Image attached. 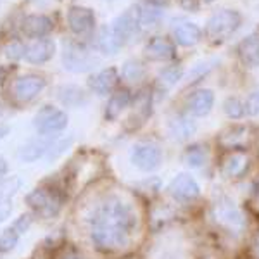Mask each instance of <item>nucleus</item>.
<instances>
[{"label":"nucleus","mask_w":259,"mask_h":259,"mask_svg":"<svg viewBox=\"0 0 259 259\" xmlns=\"http://www.w3.org/2000/svg\"><path fill=\"white\" fill-rule=\"evenodd\" d=\"M137 228V212L119 197H107L90 218V235L102 252L126 247Z\"/></svg>","instance_id":"obj_1"},{"label":"nucleus","mask_w":259,"mask_h":259,"mask_svg":"<svg viewBox=\"0 0 259 259\" xmlns=\"http://www.w3.org/2000/svg\"><path fill=\"white\" fill-rule=\"evenodd\" d=\"M68 24L74 35H87L95 26V14L89 7L71 6L68 11Z\"/></svg>","instance_id":"obj_9"},{"label":"nucleus","mask_w":259,"mask_h":259,"mask_svg":"<svg viewBox=\"0 0 259 259\" xmlns=\"http://www.w3.org/2000/svg\"><path fill=\"white\" fill-rule=\"evenodd\" d=\"M6 173H7V162L4 157H0V182H2V178L6 177Z\"/></svg>","instance_id":"obj_37"},{"label":"nucleus","mask_w":259,"mask_h":259,"mask_svg":"<svg viewBox=\"0 0 259 259\" xmlns=\"http://www.w3.org/2000/svg\"><path fill=\"white\" fill-rule=\"evenodd\" d=\"M54 54H56V44L50 38L33 40L24 47V59L30 64H44L52 59Z\"/></svg>","instance_id":"obj_11"},{"label":"nucleus","mask_w":259,"mask_h":259,"mask_svg":"<svg viewBox=\"0 0 259 259\" xmlns=\"http://www.w3.org/2000/svg\"><path fill=\"white\" fill-rule=\"evenodd\" d=\"M239 57L247 68L259 66V35H249L239 45Z\"/></svg>","instance_id":"obj_18"},{"label":"nucleus","mask_w":259,"mask_h":259,"mask_svg":"<svg viewBox=\"0 0 259 259\" xmlns=\"http://www.w3.org/2000/svg\"><path fill=\"white\" fill-rule=\"evenodd\" d=\"M132 161L142 171H154L162 161L161 149L149 142H139L132 149Z\"/></svg>","instance_id":"obj_6"},{"label":"nucleus","mask_w":259,"mask_h":259,"mask_svg":"<svg viewBox=\"0 0 259 259\" xmlns=\"http://www.w3.org/2000/svg\"><path fill=\"white\" fill-rule=\"evenodd\" d=\"M132 95L126 89H119L111 95L109 102L106 106V119H116L121 114V111H124L130 106Z\"/></svg>","instance_id":"obj_21"},{"label":"nucleus","mask_w":259,"mask_h":259,"mask_svg":"<svg viewBox=\"0 0 259 259\" xmlns=\"http://www.w3.org/2000/svg\"><path fill=\"white\" fill-rule=\"evenodd\" d=\"M169 192H171V195L178 200H192L199 195L200 189H199V183L195 182L190 175L182 173L171 182Z\"/></svg>","instance_id":"obj_13"},{"label":"nucleus","mask_w":259,"mask_h":259,"mask_svg":"<svg viewBox=\"0 0 259 259\" xmlns=\"http://www.w3.org/2000/svg\"><path fill=\"white\" fill-rule=\"evenodd\" d=\"M24 47H26V45H23L19 40L11 41L6 47V56L12 61H18L21 57H24Z\"/></svg>","instance_id":"obj_33"},{"label":"nucleus","mask_w":259,"mask_h":259,"mask_svg":"<svg viewBox=\"0 0 259 259\" xmlns=\"http://www.w3.org/2000/svg\"><path fill=\"white\" fill-rule=\"evenodd\" d=\"M118 80H119L118 71L114 68H107V69H102L97 74H94V76H90L89 85L94 94L107 95L114 90V87L118 85Z\"/></svg>","instance_id":"obj_16"},{"label":"nucleus","mask_w":259,"mask_h":259,"mask_svg":"<svg viewBox=\"0 0 259 259\" xmlns=\"http://www.w3.org/2000/svg\"><path fill=\"white\" fill-rule=\"evenodd\" d=\"M204 2H207V4H209V2H212V0H204Z\"/></svg>","instance_id":"obj_40"},{"label":"nucleus","mask_w":259,"mask_h":259,"mask_svg":"<svg viewBox=\"0 0 259 259\" xmlns=\"http://www.w3.org/2000/svg\"><path fill=\"white\" fill-rule=\"evenodd\" d=\"M7 74H9V69L0 66V85H4V81L7 80Z\"/></svg>","instance_id":"obj_38"},{"label":"nucleus","mask_w":259,"mask_h":259,"mask_svg":"<svg viewBox=\"0 0 259 259\" xmlns=\"http://www.w3.org/2000/svg\"><path fill=\"white\" fill-rule=\"evenodd\" d=\"M178 2L185 11H190V12L199 11V0H178Z\"/></svg>","instance_id":"obj_35"},{"label":"nucleus","mask_w":259,"mask_h":259,"mask_svg":"<svg viewBox=\"0 0 259 259\" xmlns=\"http://www.w3.org/2000/svg\"><path fill=\"white\" fill-rule=\"evenodd\" d=\"M7 133H9V126H6V124H0V139H4Z\"/></svg>","instance_id":"obj_39"},{"label":"nucleus","mask_w":259,"mask_h":259,"mask_svg":"<svg viewBox=\"0 0 259 259\" xmlns=\"http://www.w3.org/2000/svg\"><path fill=\"white\" fill-rule=\"evenodd\" d=\"M145 56L150 61H171L177 57V49L173 41H169L164 36H154L145 45Z\"/></svg>","instance_id":"obj_14"},{"label":"nucleus","mask_w":259,"mask_h":259,"mask_svg":"<svg viewBox=\"0 0 259 259\" xmlns=\"http://www.w3.org/2000/svg\"><path fill=\"white\" fill-rule=\"evenodd\" d=\"M183 76V69L182 66H168L159 73V83L164 85V89H169V87L177 85V83L182 80Z\"/></svg>","instance_id":"obj_28"},{"label":"nucleus","mask_w":259,"mask_h":259,"mask_svg":"<svg viewBox=\"0 0 259 259\" xmlns=\"http://www.w3.org/2000/svg\"><path fill=\"white\" fill-rule=\"evenodd\" d=\"M223 109L227 112V116H230L232 119H239L244 116L245 106L237 97H228L223 104Z\"/></svg>","instance_id":"obj_29"},{"label":"nucleus","mask_w":259,"mask_h":259,"mask_svg":"<svg viewBox=\"0 0 259 259\" xmlns=\"http://www.w3.org/2000/svg\"><path fill=\"white\" fill-rule=\"evenodd\" d=\"M50 145L52 144H49V142H45L41 139H33L28 142L26 145H23V149L19 150V157L26 162H33L44 156V154H47Z\"/></svg>","instance_id":"obj_23"},{"label":"nucleus","mask_w":259,"mask_h":259,"mask_svg":"<svg viewBox=\"0 0 259 259\" xmlns=\"http://www.w3.org/2000/svg\"><path fill=\"white\" fill-rule=\"evenodd\" d=\"M145 4H150V6L154 7H159V9H162V7H166L169 4V0H145Z\"/></svg>","instance_id":"obj_36"},{"label":"nucleus","mask_w":259,"mask_h":259,"mask_svg":"<svg viewBox=\"0 0 259 259\" xmlns=\"http://www.w3.org/2000/svg\"><path fill=\"white\" fill-rule=\"evenodd\" d=\"M204 161H206V150L202 147L194 145V147H190L185 152V162L190 168H199V166L204 164Z\"/></svg>","instance_id":"obj_31"},{"label":"nucleus","mask_w":259,"mask_h":259,"mask_svg":"<svg viewBox=\"0 0 259 259\" xmlns=\"http://www.w3.org/2000/svg\"><path fill=\"white\" fill-rule=\"evenodd\" d=\"M62 64L71 73H87L99 64V57H95L94 52L80 41H66L62 50Z\"/></svg>","instance_id":"obj_3"},{"label":"nucleus","mask_w":259,"mask_h":259,"mask_svg":"<svg viewBox=\"0 0 259 259\" xmlns=\"http://www.w3.org/2000/svg\"><path fill=\"white\" fill-rule=\"evenodd\" d=\"M216 214L220 216V220H221V221H225V223L232 225V227H240V225L244 223L240 211L237 209V207L233 206L232 202L220 204L218 209H216Z\"/></svg>","instance_id":"obj_27"},{"label":"nucleus","mask_w":259,"mask_h":259,"mask_svg":"<svg viewBox=\"0 0 259 259\" xmlns=\"http://www.w3.org/2000/svg\"><path fill=\"white\" fill-rule=\"evenodd\" d=\"M19 189V180L12 178L11 182H6L0 187V221H4L12 211V197Z\"/></svg>","instance_id":"obj_22"},{"label":"nucleus","mask_w":259,"mask_h":259,"mask_svg":"<svg viewBox=\"0 0 259 259\" xmlns=\"http://www.w3.org/2000/svg\"><path fill=\"white\" fill-rule=\"evenodd\" d=\"M73 142V139H69L66 140V139H62V140H56V142H52V145L49 147V150H47V159L49 161H52V159H56L59 154H62L64 152L66 149H68V145Z\"/></svg>","instance_id":"obj_32"},{"label":"nucleus","mask_w":259,"mask_h":259,"mask_svg":"<svg viewBox=\"0 0 259 259\" xmlns=\"http://www.w3.org/2000/svg\"><path fill=\"white\" fill-rule=\"evenodd\" d=\"M121 76L124 81L128 83H137L145 78V66L137 59H130L124 62L123 71H121Z\"/></svg>","instance_id":"obj_26"},{"label":"nucleus","mask_w":259,"mask_h":259,"mask_svg":"<svg viewBox=\"0 0 259 259\" xmlns=\"http://www.w3.org/2000/svg\"><path fill=\"white\" fill-rule=\"evenodd\" d=\"M242 24V16L233 9L218 11L207 19L206 35L212 41L227 40L230 35H233Z\"/></svg>","instance_id":"obj_4"},{"label":"nucleus","mask_w":259,"mask_h":259,"mask_svg":"<svg viewBox=\"0 0 259 259\" xmlns=\"http://www.w3.org/2000/svg\"><path fill=\"white\" fill-rule=\"evenodd\" d=\"M57 99L68 107H83L89 104V94L76 85H62L57 89Z\"/></svg>","instance_id":"obj_17"},{"label":"nucleus","mask_w":259,"mask_h":259,"mask_svg":"<svg viewBox=\"0 0 259 259\" xmlns=\"http://www.w3.org/2000/svg\"><path fill=\"white\" fill-rule=\"evenodd\" d=\"M194 132H195L194 121H190L189 118H185V116H177L175 119L169 121V133L177 140L189 139Z\"/></svg>","instance_id":"obj_25"},{"label":"nucleus","mask_w":259,"mask_h":259,"mask_svg":"<svg viewBox=\"0 0 259 259\" xmlns=\"http://www.w3.org/2000/svg\"><path fill=\"white\" fill-rule=\"evenodd\" d=\"M33 124L38 130L41 135H52V133L62 132L68 124V116L64 111L57 109L52 106H44L41 109L36 112Z\"/></svg>","instance_id":"obj_5"},{"label":"nucleus","mask_w":259,"mask_h":259,"mask_svg":"<svg viewBox=\"0 0 259 259\" xmlns=\"http://www.w3.org/2000/svg\"><path fill=\"white\" fill-rule=\"evenodd\" d=\"M245 111L250 116H259V90L249 95L247 102H245Z\"/></svg>","instance_id":"obj_34"},{"label":"nucleus","mask_w":259,"mask_h":259,"mask_svg":"<svg viewBox=\"0 0 259 259\" xmlns=\"http://www.w3.org/2000/svg\"><path fill=\"white\" fill-rule=\"evenodd\" d=\"M245 164H247V161L242 154H233V156L228 157L227 164H225V171L230 177H235V175H240L244 171Z\"/></svg>","instance_id":"obj_30"},{"label":"nucleus","mask_w":259,"mask_h":259,"mask_svg":"<svg viewBox=\"0 0 259 259\" xmlns=\"http://www.w3.org/2000/svg\"><path fill=\"white\" fill-rule=\"evenodd\" d=\"M28 206L41 218H54L61 211L64 194L57 187H38L26 197Z\"/></svg>","instance_id":"obj_2"},{"label":"nucleus","mask_w":259,"mask_h":259,"mask_svg":"<svg viewBox=\"0 0 259 259\" xmlns=\"http://www.w3.org/2000/svg\"><path fill=\"white\" fill-rule=\"evenodd\" d=\"M31 225V216L30 214H23L14 221V225L9 227L6 232L0 235V252H9L16 247L19 237L30 228Z\"/></svg>","instance_id":"obj_12"},{"label":"nucleus","mask_w":259,"mask_h":259,"mask_svg":"<svg viewBox=\"0 0 259 259\" xmlns=\"http://www.w3.org/2000/svg\"><path fill=\"white\" fill-rule=\"evenodd\" d=\"M52 30H54L52 19L44 14H30L21 21V33L33 40L45 38Z\"/></svg>","instance_id":"obj_10"},{"label":"nucleus","mask_w":259,"mask_h":259,"mask_svg":"<svg viewBox=\"0 0 259 259\" xmlns=\"http://www.w3.org/2000/svg\"><path fill=\"white\" fill-rule=\"evenodd\" d=\"M175 41L182 47H192L202 38V30L195 23H182L173 31Z\"/></svg>","instance_id":"obj_19"},{"label":"nucleus","mask_w":259,"mask_h":259,"mask_svg":"<svg viewBox=\"0 0 259 259\" xmlns=\"http://www.w3.org/2000/svg\"><path fill=\"white\" fill-rule=\"evenodd\" d=\"M123 41L118 35H116V31L112 30V26H102L97 35V47L100 52L107 54V56H114V54H118L121 47H123Z\"/></svg>","instance_id":"obj_20"},{"label":"nucleus","mask_w":259,"mask_h":259,"mask_svg":"<svg viewBox=\"0 0 259 259\" xmlns=\"http://www.w3.org/2000/svg\"><path fill=\"white\" fill-rule=\"evenodd\" d=\"M137 12H139V21L140 26H157L161 23L162 16H164V11L159 9V7H154L150 4H142V6L137 7Z\"/></svg>","instance_id":"obj_24"},{"label":"nucleus","mask_w":259,"mask_h":259,"mask_svg":"<svg viewBox=\"0 0 259 259\" xmlns=\"http://www.w3.org/2000/svg\"><path fill=\"white\" fill-rule=\"evenodd\" d=\"M212 106H214V94H212V90H197L187 100V111L192 116H197V118L209 114Z\"/></svg>","instance_id":"obj_15"},{"label":"nucleus","mask_w":259,"mask_h":259,"mask_svg":"<svg viewBox=\"0 0 259 259\" xmlns=\"http://www.w3.org/2000/svg\"><path fill=\"white\" fill-rule=\"evenodd\" d=\"M45 89V80L38 74H26V76H21L14 81L12 85V95L18 102L24 104L30 102Z\"/></svg>","instance_id":"obj_7"},{"label":"nucleus","mask_w":259,"mask_h":259,"mask_svg":"<svg viewBox=\"0 0 259 259\" xmlns=\"http://www.w3.org/2000/svg\"><path fill=\"white\" fill-rule=\"evenodd\" d=\"M111 26H112V30L116 31V35L121 38V41L128 44V41L135 38L140 31L139 12H137V9L124 11L123 14L114 19V23H112Z\"/></svg>","instance_id":"obj_8"}]
</instances>
